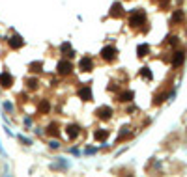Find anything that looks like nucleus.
Masks as SVG:
<instances>
[{
	"instance_id": "1",
	"label": "nucleus",
	"mask_w": 187,
	"mask_h": 177,
	"mask_svg": "<svg viewBox=\"0 0 187 177\" xmlns=\"http://www.w3.org/2000/svg\"><path fill=\"white\" fill-rule=\"evenodd\" d=\"M140 23H144V13L142 11H133L131 13V26H139Z\"/></svg>"
},
{
	"instance_id": "4",
	"label": "nucleus",
	"mask_w": 187,
	"mask_h": 177,
	"mask_svg": "<svg viewBox=\"0 0 187 177\" xmlns=\"http://www.w3.org/2000/svg\"><path fill=\"white\" fill-rule=\"evenodd\" d=\"M182 19H183V13H182V11H176V13H174V21H182Z\"/></svg>"
},
{
	"instance_id": "2",
	"label": "nucleus",
	"mask_w": 187,
	"mask_h": 177,
	"mask_svg": "<svg viewBox=\"0 0 187 177\" xmlns=\"http://www.w3.org/2000/svg\"><path fill=\"white\" fill-rule=\"evenodd\" d=\"M182 62H183V52H178V54L174 56V63H176V65H180Z\"/></svg>"
},
{
	"instance_id": "3",
	"label": "nucleus",
	"mask_w": 187,
	"mask_h": 177,
	"mask_svg": "<svg viewBox=\"0 0 187 177\" xmlns=\"http://www.w3.org/2000/svg\"><path fill=\"white\" fill-rule=\"evenodd\" d=\"M103 56H105V58L114 56V50H112V49H105V50H103Z\"/></svg>"
}]
</instances>
